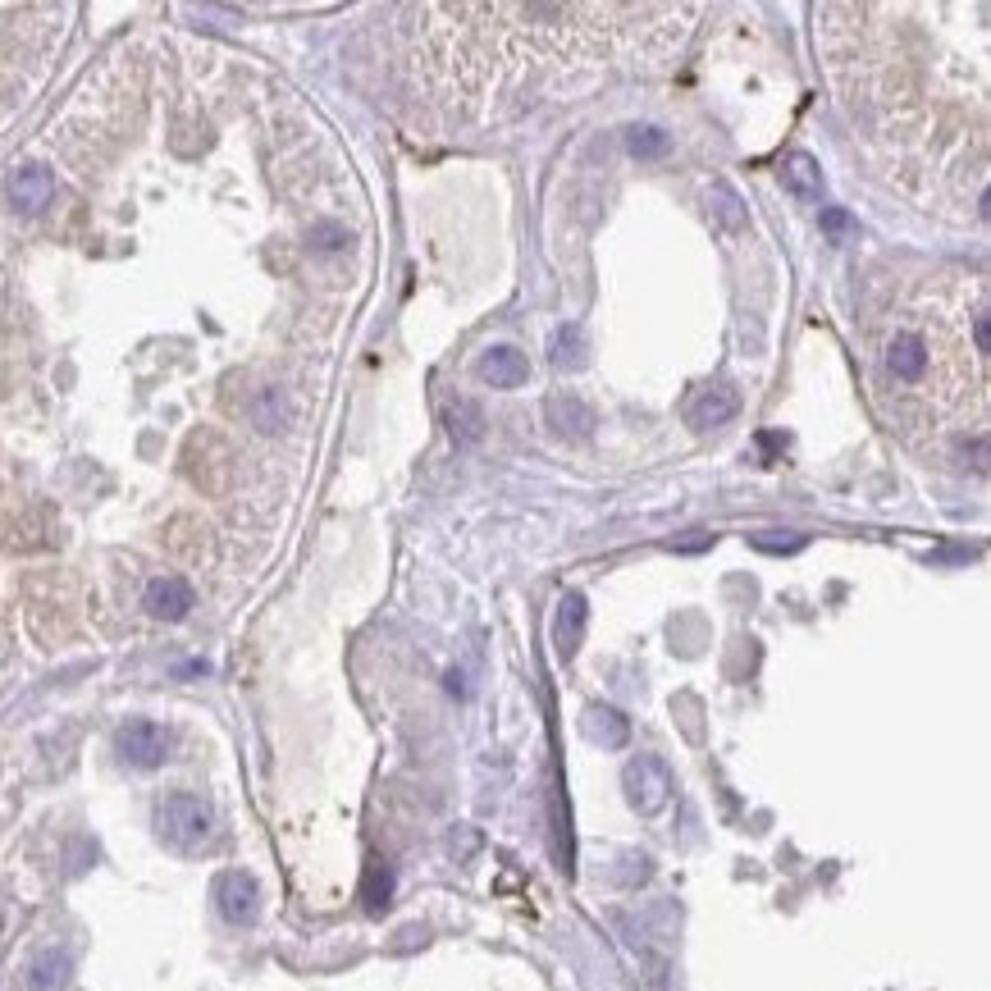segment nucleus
<instances>
[{
  "mask_svg": "<svg viewBox=\"0 0 991 991\" xmlns=\"http://www.w3.org/2000/svg\"><path fill=\"white\" fill-rule=\"evenodd\" d=\"M626 142H631V156H644V161H650V156H663V151L672 146V137H667L663 129H631Z\"/></svg>",
  "mask_w": 991,
  "mask_h": 991,
  "instance_id": "20",
  "label": "nucleus"
},
{
  "mask_svg": "<svg viewBox=\"0 0 991 991\" xmlns=\"http://www.w3.org/2000/svg\"><path fill=\"white\" fill-rule=\"evenodd\" d=\"M146 613L161 622H183L193 613V585L183 576H156L146 585Z\"/></svg>",
  "mask_w": 991,
  "mask_h": 991,
  "instance_id": "7",
  "label": "nucleus"
},
{
  "mask_svg": "<svg viewBox=\"0 0 991 991\" xmlns=\"http://www.w3.org/2000/svg\"><path fill=\"white\" fill-rule=\"evenodd\" d=\"M581 727H585V740H590V745H603V749H622V745L631 740V722H626L617 708H607V704L585 708Z\"/></svg>",
  "mask_w": 991,
  "mask_h": 991,
  "instance_id": "11",
  "label": "nucleus"
},
{
  "mask_svg": "<svg viewBox=\"0 0 991 991\" xmlns=\"http://www.w3.org/2000/svg\"><path fill=\"white\" fill-rule=\"evenodd\" d=\"M736 411H740V394L727 389V385H713L691 402V426L695 430H717V426H727Z\"/></svg>",
  "mask_w": 991,
  "mask_h": 991,
  "instance_id": "10",
  "label": "nucleus"
},
{
  "mask_svg": "<svg viewBox=\"0 0 991 991\" xmlns=\"http://www.w3.org/2000/svg\"><path fill=\"white\" fill-rule=\"evenodd\" d=\"M156 831L174 850H206L211 836H215V809L211 799L193 795V790H170L161 805H156Z\"/></svg>",
  "mask_w": 991,
  "mask_h": 991,
  "instance_id": "2",
  "label": "nucleus"
},
{
  "mask_svg": "<svg viewBox=\"0 0 991 991\" xmlns=\"http://www.w3.org/2000/svg\"><path fill=\"white\" fill-rule=\"evenodd\" d=\"M484 435V416H480V407L476 402H457L452 407V439L457 443H476Z\"/></svg>",
  "mask_w": 991,
  "mask_h": 991,
  "instance_id": "17",
  "label": "nucleus"
},
{
  "mask_svg": "<svg viewBox=\"0 0 991 991\" xmlns=\"http://www.w3.org/2000/svg\"><path fill=\"white\" fill-rule=\"evenodd\" d=\"M389 891H394V878H389V868L370 864V872H366V905H370V909H379V905L389 900Z\"/></svg>",
  "mask_w": 991,
  "mask_h": 991,
  "instance_id": "22",
  "label": "nucleus"
},
{
  "mask_svg": "<svg viewBox=\"0 0 991 991\" xmlns=\"http://www.w3.org/2000/svg\"><path fill=\"white\" fill-rule=\"evenodd\" d=\"M622 786L631 795V805L644 818H654V814L667 809V799H672V768L663 764V758H654V754H640V758H631V764H626Z\"/></svg>",
  "mask_w": 991,
  "mask_h": 991,
  "instance_id": "3",
  "label": "nucleus"
},
{
  "mask_svg": "<svg viewBox=\"0 0 991 991\" xmlns=\"http://www.w3.org/2000/svg\"><path fill=\"white\" fill-rule=\"evenodd\" d=\"M553 366L558 370H581L585 366V334H581V325H562L553 334Z\"/></svg>",
  "mask_w": 991,
  "mask_h": 991,
  "instance_id": "16",
  "label": "nucleus"
},
{
  "mask_svg": "<svg viewBox=\"0 0 991 991\" xmlns=\"http://www.w3.org/2000/svg\"><path fill=\"white\" fill-rule=\"evenodd\" d=\"M991 302L978 275H923L872 320L868 375L882 416L913 443L987 426Z\"/></svg>",
  "mask_w": 991,
  "mask_h": 991,
  "instance_id": "1",
  "label": "nucleus"
},
{
  "mask_svg": "<svg viewBox=\"0 0 991 991\" xmlns=\"http://www.w3.org/2000/svg\"><path fill=\"white\" fill-rule=\"evenodd\" d=\"M549 421L566 435H576V439H590V430H594V411L581 402V398H553L549 402Z\"/></svg>",
  "mask_w": 991,
  "mask_h": 991,
  "instance_id": "15",
  "label": "nucleus"
},
{
  "mask_svg": "<svg viewBox=\"0 0 991 991\" xmlns=\"http://www.w3.org/2000/svg\"><path fill=\"white\" fill-rule=\"evenodd\" d=\"M585 617H590L585 594H576V590L562 594L558 617H553V644H558V654H562V658H576L581 640H585Z\"/></svg>",
  "mask_w": 991,
  "mask_h": 991,
  "instance_id": "8",
  "label": "nucleus"
},
{
  "mask_svg": "<svg viewBox=\"0 0 991 991\" xmlns=\"http://www.w3.org/2000/svg\"><path fill=\"white\" fill-rule=\"evenodd\" d=\"M809 544V535H795V530H764V535H754V549L764 553H799Z\"/></svg>",
  "mask_w": 991,
  "mask_h": 991,
  "instance_id": "21",
  "label": "nucleus"
},
{
  "mask_svg": "<svg viewBox=\"0 0 991 991\" xmlns=\"http://www.w3.org/2000/svg\"><path fill=\"white\" fill-rule=\"evenodd\" d=\"M708 215H713V224L722 228V234H745V228H749V211H745V202L732 193L727 183L708 187Z\"/></svg>",
  "mask_w": 991,
  "mask_h": 991,
  "instance_id": "14",
  "label": "nucleus"
},
{
  "mask_svg": "<svg viewBox=\"0 0 991 991\" xmlns=\"http://www.w3.org/2000/svg\"><path fill=\"white\" fill-rule=\"evenodd\" d=\"M114 749H120V758H124L129 768L151 773V768H161V764H165V754H170V732L161 727V722L133 717V722H124V727L114 732Z\"/></svg>",
  "mask_w": 991,
  "mask_h": 991,
  "instance_id": "4",
  "label": "nucleus"
},
{
  "mask_svg": "<svg viewBox=\"0 0 991 991\" xmlns=\"http://www.w3.org/2000/svg\"><path fill=\"white\" fill-rule=\"evenodd\" d=\"M215 909H219L224 923L252 928L256 913H260V887H256L252 872H243V868L219 872V878H215Z\"/></svg>",
  "mask_w": 991,
  "mask_h": 991,
  "instance_id": "5",
  "label": "nucleus"
},
{
  "mask_svg": "<svg viewBox=\"0 0 991 991\" xmlns=\"http://www.w3.org/2000/svg\"><path fill=\"white\" fill-rule=\"evenodd\" d=\"M781 178H786V187H790V193H795L799 202H823V170H818L814 156H805V151L786 156Z\"/></svg>",
  "mask_w": 991,
  "mask_h": 991,
  "instance_id": "13",
  "label": "nucleus"
},
{
  "mask_svg": "<svg viewBox=\"0 0 991 991\" xmlns=\"http://www.w3.org/2000/svg\"><path fill=\"white\" fill-rule=\"evenodd\" d=\"M73 978V956L69 950H42L32 964H28V991H64Z\"/></svg>",
  "mask_w": 991,
  "mask_h": 991,
  "instance_id": "12",
  "label": "nucleus"
},
{
  "mask_svg": "<svg viewBox=\"0 0 991 991\" xmlns=\"http://www.w3.org/2000/svg\"><path fill=\"white\" fill-rule=\"evenodd\" d=\"M823 234H827L831 243H855V238H859V224H855V215H846L841 206H827V211H823Z\"/></svg>",
  "mask_w": 991,
  "mask_h": 991,
  "instance_id": "19",
  "label": "nucleus"
},
{
  "mask_svg": "<svg viewBox=\"0 0 991 991\" xmlns=\"http://www.w3.org/2000/svg\"><path fill=\"white\" fill-rule=\"evenodd\" d=\"M284 421H288V402H284V394H279V389H265L260 402H256V426H260V430H284Z\"/></svg>",
  "mask_w": 991,
  "mask_h": 991,
  "instance_id": "18",
  "label": "nucleus"
},
{
  "mask_svg": "<svg viewBox=\"0 0 991 991\" xmlns=\"http://www.w3.org/2000/svg\"><path fill=\"white\" fill-rule=\"evenodd\" d=\"M6 197H10L14 211L37 215V211H47V206H51V197H55V178H51V170H42V165H19V170L6 178Z\"/></svg>",
  "mask_w": 991,
  "mask_h": 991,
  "instance_id": "6",
  "label": "nucleus"
},
{
  "mask_svg": "<svg viewBox=\"0 0 991 991\" xmlns=\"http://www.w3.org/2000/svg\"><path fill=\"white\" fill-rule=\"evenodd\" d=\"M476 375L484 379L489 389H521L530 379V361L517 353V348H489L476 366Z\"/></svg>",
  "mask_w": 991,
  "mask_h": 991,
  "instance_id": "9",
  "label": "nucleus"
}]
</instances>
